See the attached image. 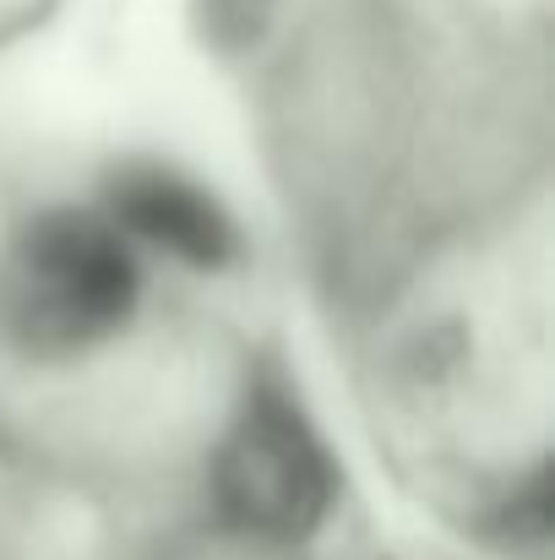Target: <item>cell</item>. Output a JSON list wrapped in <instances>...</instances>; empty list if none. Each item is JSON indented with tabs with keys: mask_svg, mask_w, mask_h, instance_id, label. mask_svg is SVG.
<instances>
[{
	"mask_svg": "<svg viewBox=\"0 0 555 560\" xmlns=\"http://www.w3.org/2000/svg\"><path fill=\"white\" fill-rule=\"evenodd\" d=\"M137 289V256L109 218L49 207L0 250V332L27 360H71L131 322Z\"/></svg>",
	"mask_w": 555,
	"mask_h": 560,
	"instance_id": "1",
	"label": "cell"
},
{
	"mask_svg": "<svg viewBox=\"0 0 555 560\" xmlns=\"http://www.w3.org/2000/svg\"><path fill=\"white\" fill-rule=\"evenodd\" d=\"M333 457L289 386L256 381L212 457L218 517L256 545H300L333 512Z\"/></svg>",
	"mask_w": 555,
	"mask_h": 560,
	"instance_id": "2",
	"label": "cell"
},
{
	"mask_svg": "<svg viewBox=\"0 0 555 560\" xmlns=\"http://www.w3.org/2000/svg\"><path fill=\"white\" fill-rule=\"evenodd\" d=\"M104 218L120 234H137L142 245L175 256L196 272H218L240 256V229L229 218V207L181 170L153 164V159H131L120 170H109L104 186Z\"/></svg>",
	"mask_w": 555,
	"mask_h": 560,
	"instance_id": "3",
	"label": "cell"
},
{
	"mask_svg": "<svg viewBox=\"0 0 555 560\" xmlns=\"http://www.w3.org/2000/svg\"><path fill=\"white\" fill-rule=\"evenodd\" d=\"M196 33L218 55H251L278 16V0H190Z\"/></svg>",
	"mask_w": 555,
	"mask_h": 560,
	"instance_id": "4",
	"label": "cell"
}]
</instances>
